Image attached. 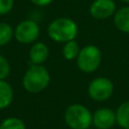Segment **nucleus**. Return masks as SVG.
<instances>
[{"instance_id": "1", "label": "nucleus", "mask_w": 129, "mask_h": 129, "mask_svg": "<svg viewBox=\"0 0 129 129\" xmlns=\"http://www.w3.org/2000/svg\"><path fill=\"white\" fill-rule=\"evenodd\" d=\"M50 83L48 70L42 64H31L25 71L22 78L24 90L31 94H37L44 91Z\"/></svg>"}, {"instance_id": "2", "label": "nucleus", "mask_w": 129, "mask_h": 129, "mask_svg": "<svg viewBox=\"0 0 129 129\" xmlns=\"http://www.w3.org/2000/svg\"><path fill=\"white\" fill-rule=\"evenodd\" d=\"M77 23L69 17H58L52 20L47 27L48 37L55 41L64 43L70 40H74L78 35Z\"/></svg>"}, {"instance_id": "3", "label": "nucleus", "mask_w": 129, "mask_h": 129, "mask_svg": "<svg viewBox=\"0 0 129 129\" xmlns=\"http://www.w3.org/2000/svg\"><path fill=\"white\" fill-rule=\"evenodd\" d=\"M63 120L71 129H89L93 125V114L85 105L75 103L64 110Z\"/></svg>"}, {"instance_id": "4", "label": "nucleus", "mask_w": 129, "mask_h": 129, "mask_svg": "<svg viewBox=\"0 0 129 129\" xmlns=\"http://www.w3.org/2000/svg\"><path fill=\"white\" fill-rule=\"evenodd\" d=\"M102 53L98 46L89 44L81 48L77 57V66L83 73L89 74L95 72L101 64Z\"/></svg>"}, {"instance_id": "5", "label": "nucleus", "mask_w": 129, "mask_h": 129, "mask_svg": "<svg viewBox=\"0 0 129 129\" xmlns=\"http://www.w3.org/2000/svg\"><path fill=\"white\" fill-rule=\"evenodd\" d=\"M114 93L113 82L106 77H98L91 81L88 86L90 98L96 102H105Z\"/></svg>"}, {"instance_id": "6", "label": "nucleus", "mask_w": 129, "mask_h": 129, "mask_svg": "<svg viewBox=\"0 0 129 129\" xmlns=\"http://www.w3.org/2000/svg\"><path fill=\"white\" fill-rule=\"evenodd\" d=\"M40 34V28L32 19L20 21L14 28V38L22 44L34 43Z\"/></svg>"}, {"instance_id": "7", "label": "nucleus", "mask_w": 129, "mask_h": 129, "mask_svg": "<svg viewBox=\"0 0 129 129\" xmlns=\"http://www.w3.org/2000/svg\"><path fill=\"white\" fill-rule=\"evenodd\" d=\"M116 124L115 111L108 107L97 109L93 113V126L97 129H111Z\"/></svg>"}, {"instance_id": "8", "label": "nucleus", "mask_w": 129, "mask_h": 129, "mask_svg": "<svg viewBox=\"0 0 129 129\" xmlns=\"http://www.w3.org/2000/svg\"><path fill=\"white\" fill-rule=\"evenodd\" d=\"M115 12L116 4L113 0H95L90 6V14L98 20L110 18Z\"/></svg>"}, {"instance_id": "9", "label": "nucleus", "mask_w": 129, "mask_h": 129, "mask_svg": "<svg viewBox=\"0 0 129 129\" xmlns=\"http://www.w3.org/2000/svg\"><path fill=\"white\" fill-rule=\"evenodd\" d=\"M49 55L48 46L41 41H35L32 43L29 51L28 56L31 64H42Z\"/></svg>"}, {"instance_id": "10", "label": "nucleus", "mask_w": 129, "mask_h": 129, "mask_svg": "<svg viewBox=\"0 0 129 129\" xmlns=\"http://www.w3.org/2000/svg\"><path fill=\"white\" fill-rule=\"evenodd\" d=\"M114 24L121 32L129 33V6L122 7L115 12Z\"/></svg>"}, {"instance_id": "11", "label": "nucleus", "mask_w": 129, "mask_h": 129, "mask_svg": "<svg viewBox=\"0 0 129 129\" xmlns=\"http://www.w3.org/2000/svg\"><path fill=\"white\" fill-rule=\"evenodd\" d=\"M13 89L6 80H0V110L9 107L13 101Z\"/></svg>"}, {"instance_id": "12", "label": "nucleus", "mask_w": 129, "mask_h": 129, "mask_svg": "<svg viewBox=\"0 0 129 129\" xmlns=\"http://www.w3.org/2000/svg\"><path fill=\"white\" fill-rule=\"evenodd\" d=\"M116 124L122 129L129 128V100L122 102L115 111Z\"/></svg>"}, {"instance_id": "13", "label": "nucleus", "mask_w": 129, "mask_h": 129, "mask_svg": "<svg viewBox=\"0 0 129 129\" xmlns=\"http://www.w3.org/2000/svg\"><path fill=\"white\" fill-rule=\"evenodd\" d=\"M81 47L79 45V43L74 39V40H70L63 43L62 46V56L68 59V60H73V59H77L79 53H80Z\"/></svg>"}, {"instance_id": "14", "label": "nucleus", "mask_w": 129, "mask_h": 129, "mask_svg": "<svg viewBox=\"0 0 129 129\" xmlns=\"http://www.w3.org/2000/svg\"><path fill=\"white\" fill-rule=\"evenodd\" d=\"M14 37V29L7 22H0V47L8 44Z\"/></svg>"}, {"instance_id": "15", "label": "nucleus", "mask_w": 129, "mask_h": 129, "mask_svg": "<svg viewBox=\"0 0 129 129\" xmlns=\"http://www.w3.org/2000/svg\"><path fill=\"white\" fill-rule=\"evenodd\" d=\"M0 129H26V125L20 118L8 117L1 122Z\"/></svg>"}, {"instance_id": "16", "label": "nucleus", "mask_w": 129, "mask_h": 129, "mask_svg": "<svg viewBox=\"0 0 129 129\" xmlns=\"http://www.w3.org/2000/svg\"><path fill=\"white\" fill-rule=\"evenodd\" d=\"M11 72V66L9 60L2 54H0V80H6Z\"/></svg>"}, {"instance_id": "17", "label": "nucleus", "mask_w": 129, "mask_h": 129, "mask_svg": "<svg viewBox=\"0 0 129 129\" xmlns=\"http://www.w3.org/2000/svg\"><path fill=\"white\" fill-rule=\"evenodd\" d=\"M14 7V0H0V16L6 15L12 11Z\"/></svg>"}, {"instance_id": "18", "label": "nucleus", "mask_w": 129, "mask_h": 129, "mask_svg": "<svg viewBox=\"0 0 129 129\" xmlns=\"http://www.w3.org/2000/svg\"><path fill=\"white\" fill-rule=\"evenodd\" d=\"M32 4L36 5V6H40V7H43V6H47L49 5L53 0H29Z\"/></svg>"}, {"instance_id": "19", "label": "nucleus", "mask_w": 129, "mask_h": 129, "mask_svg": "<svg viewBox=\"0 0 129 129\" xmlns=\"http://www.w3.org/2000/svg\"><path fill=\"white\" fill-rule=\"evenodd\" d=\"M122 2H124V3H129V0H121Z\"/></svg>"}, {"instance_id": "20", "label": "nucleus", "mask_w": 129, "mask_h": 129, "mask_svg": "<svg viewBox=\"0 0 129 129\" xmlns=\"http://www.w3.org/2000/svg\"><path fill=\"white\" fill-rule=\"evenodd\" d=\"M126 129H129V128H126Z\"/></svg>"}]
</instances>
